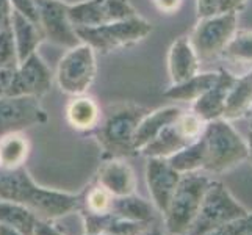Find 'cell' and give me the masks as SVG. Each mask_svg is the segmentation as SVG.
<instances>
[{
	"label": "cell",
	"instance_id": "cell-1",
	"mask_svg": "<svg viewBox=\"0 0 252 235\" xmlns=\"http://www.w3.org/2000/svg\"><path fill=\"white\" fill-rule=\"evenodd\" d=\"M0 199L27 207L41 221H55L80 208V198L38 185L24 167L0 169Z\"/></svg>",
	"mask_w": 252,
	"mask_h": 235
},
{
	"label": "cell",
	"instance_id": "cell-2",
	"mask_svg": "<svg viewBox=\"0 0 252 235\" xmlns=\"http://www.w3.org/2000/svg\"><path fill=\"white\" fill-rule=\"evenodd\" d=\"M205 165L204 171L224 172L249 159L248 143L227 119L207 123L204 130Z\"/></svg>",
	"mask_w": 252,
	"mask_h": 235
},
{
	"label": "cell",
	"instance_id": "cell-3",
	"mask_svg": "<svg viewBox=\"0 0 252 235\" xmlns=\"http://www.w3.org/2000/svg\"><path fill=\"white\" fill-rule=\"evenodd\" d=\"M147 111L136 103H118L110 108L97 132V140L107 159H124L136 154L133 135Z\"/></svg>",
	"mask_w": 252,
	"mask_h": 235
},
{
	"label": "cell",
	"instance_id": "cell-4",
	"mask_svg": "<svg viewBox=\"0 0 252 235\" xmlns=\"http://www.w3.org/2000/svg\"><path fill=\"white\" fill-rule=\"evenodd\" d=\"M210 179L199 172L182 174L164 216V228L171 235H185L194 223Z\"/></svg>",
	"mask_w": 252,
	"mask_h": 235
},
{
	"label": "cell",
	"instance_id": "cell-5",
	"mask_svg": "<svg viewBox=\"0 0 252 235\" xmlns=\"http://www.w3.org/2000/svg\"><path fill=\"white\" fill-rule=\"evenodd\" d=\"M82 42L88 44L94 52L110 54L141 42L152 33V24L140 14L128 19L103 24L99 27L75 29Z\"/></svg>",
	"mask_w": 252,
	"mask_h": 235
},
{
	"label": "cell",
	"instance_id": "cell-6",
	"mask_svg": "<svg viewBox=\"0 0 252 235\" xmlns=\"http://www.w3.org/2000/svg\"><path fill=\"white\" fill-rule=\"evenodd\" d=\"M246 213L249 212L232 196L224 184L212 180L205 191L196 220L185 235H205L225 223L245 216Z\"/></svg>",
	"mask_w": 252,
	"mask_h": 235
},
{
	"label": "cell",
	"instance_id": "cell-7",
	"mask_svg": "<svg viewBox=\"0 0 252 235\" xmlns=\"http://www.w3.org/2000/svg\"><path fill=\"white\" fill-rule=\"evenodd\" d=\"M238 30L237 13H215L212 16L199 17L189 41L201 62H208L221 57L222 50Z\"/></svg>",
	"mask_w": 252,
	"mask_h": 235
},
{
	"label": "cell",
	"instance_id": "cell-8",
	"mask_svg": "<svg viewBox=\"0 0 252 235\" xmlns=\"http://www.w3.org/2000/svg\"><path fill=\"white\" fill-rule=\"evenodd\" d=\"M97 72L95 52L85 42H80L66 50L63 58L60 60L55 80L64 94L82 96L86 94Z\"/></svg>",
	"mask_w": 252,
	"mask_h": 235
},
{
	"label": "cell",
	"instance_id": "cell-9",
	"mask_svg": "<svg viewBox=\"0 0 252 235\" xmlns=\"http://www.w3.org/2000/svg\"><path fill=\"white\" fill-rule=\"evenodd\" d=\"M67 14L75 29L99 27L136 16L130 0H83L67 6Z\"/></svg>",
	"mask_w": 252,
	"mask_h": 235
},
{
	"label": "cell",
	"instance_id": "cell-10",
	"mask_svg": "<svg viewBox=\"0 0 252 235\" xmlns=\"http://www.w3.org/2000/svg\"><path fill=\"white\" fill-rule=\"evenodd\" d=\"M47 123V113L38 98L3 96L0 98V136Z\"/></svg>",
	"mask_w": 252,
	"mask_h": 235
},
{
	"label": "cell",
	"instance_id": "cell-11",
	"mask_svg": "<svg viewBox=\"0 0 252 235\" xmlns=\"http://www.w3.org/2000/svg\"><path fill=\"white\" fill-rule=\"evenodd\" d=\"M39 27L44 38L64 49L80 44V38L67 14L69 3L63 0H36Z\"/></svg>",
	"mask_w": 252,
	"mask_h": 235
},
{
	"label": "cell",
	"instance_id": "cell-12",
	"mask_svg": "<svg viewBox=\"0 0 252 235\" xmlns=\"http://www.w3.org/2000/svg\"><path fill=\"white\" fill-rule=\"evenodd\" d=\"M52 83H54V74L36 52L25 62L17 65L6 96H32L41 99L50 91Z\"/></svg>",
	"mask_w": 252,
	"mask_h": 235
},
{
	"label": "cell",
	"instance_id": "cell-13",
	"mask_svg": "<svg viewBox=\"0 0 252 235\" xmlns=\"http://www.w3.org/2000/svg\"><path fill=\"white\" fill-rule=\"evenodd\" d=\"M182 174L174 169L168 159H147L146 165V184L154 207L160 213L166 212L169 201L176 191Z\"/></svg>",
	"mask_w": 252,
	"mask_h": 235
},
{
	"label": "cell",
	"instance_id": "cell-14",
	"mask_svg": "<svg viewBox=\"0 0 252 235\" xmlns=\"http://www.w3.org/2000/svg\"><path fill=\"white\" fill-rule=\"evenodd\" d=\"M235 78L237 75L225 71V69L220 71L218 80H216L201 98L191 103V111H194L199 118H202L205 121V123L222 118L225 99H227V94L232 88L233 82H235Z\"/></svg>",
	"mask_w": 252,
	"mask_h": 235
},
{
	"label": "cell",
	"instance_id": "cell-15",
	"mask_svg": "<svg viewBox=\"0 0 252 235\" xmlns=\"http://www.w3.org/2000/svg\"><path fill=\"white\" fill-rule=\"evenodd\" d=\"M97 185L105 188L113 198L133 195L136 190L135 172L123 159H108L97 171Z\"/></svg>",
	"mask_w": 252,
	"mask_h": 235
},
{
	"label": "cell",
	"instance_id": "cell-16",
	"mask_svg": "<svg viewBox=\"0 0 252 235\" xmlns=\"http://www.w3.org/2000/svg\"><path fill=\"white\" fill-rule=\"evenodd\" d=\"M201 69L196 50L188 36H180L172 42L168 52V72L171 85L188 80Z\"/></svg>",
	"mask_w": 252,
	"mask_h": 235
},
{
	"label": "cell",
	"instance_id": "cell-17",
	"mask_svg": "<svg viewBox=\"0 0 252 235\" xmlns=\"http://www.w3.org/2000/svg\"><path fill=\"white\" fill-rule=\"evenodd\" d=\"M83 218V234L85 235H97V234H110V235H141L147 231L151 224L133 223L116 216L115 213H93L88 210H82Z\"/></svg>",
	"mask_w": 252,
	"mask_h": 235
},
{
	"label": "cell",
	"instance_id": "cell-18",
	"mask_svg": "<svg viewBox=\"0 0 252 235\" xmlns=\"http://www.w3.org/2000/svg\"><path fill=\"white\" fill-rule=\"evenodd\" d=\"M182 113V108L176 105L161 107L154 111H147L146 116L140 121L135 135H133V149L135 152H140L143 147L149 144L154 138H157L158 134L164 127L172 124Z\"/></svg>",
	"mask_w": 252,
	"mask_h": 235
},
{
	"label": "cell",
	"instance_id": "cell-19",
	"mask_svg": "<svg viewBox=\"0 0 252 235\" xmlns=\"http://www.w3.org/2000/svg\"><path fill=\"white\" fill-rule=\"evenodd\" d=\"M11 32H13L14 46H16L19 63L25 62V60L32 57L33 54H36L38 47L42 44V41L46 39L39 24L33 22L14 11L11 14Z\"/></svg>",
	"mask_w": 252,
	"mask_h": 235
},
{
	"label": "cell",
	"instance_id": "cell-20",
	"mask_svg": "<svg viewBox=\"0 0 252 235\" xmlns=\"http://www.w3.org/2000/svg\"><path fill=\"white\" fill-rule=\"evenodd\" d=\"M100 115L97 102L86 94L74 96L66 105V119L69 126L80 132H88L97 127Z\"/></svg>",
	"mask_w": 252,
	"mask_h": 235
},
{
	"label": "cell",
	"instance_id": "cell-21",
	"mask_svg": "<svg viewBox=\"0 0 252 235\" xmlns=\"http://www.w3.org/2000/svg\"><path fill=\"white\" fill-rule=\"evenodd\" d=\"M252 110V71L237 77L225 99L222 119L233 121L246 116Z\"/></svg>",
	"mask_w": 252,
	"mask_h": 235
},
{
	"label": "cell",
	"instance_id": "cell-22",
	"mask_svg": "<svg viewBox=\"0 0 252 235\" xmlns=\"http://www.w3.org/2000/svg\"><path fill=\"white\" fill-rule=\"evenodd\" d=\"M218 75H220V71L197 72L196 75L189 77L185 82L171 85L169 88L164 91V98H168L171 101L193 103L196 99L201 98V96L210 88L216 80H218Z\"/></svg>",
	"mask_w": 252,
	"mask_h": 235
},
{
	"label": "cell",
	"instance_id": "cell-23",
	"mask_svg": "<svg viewBox=\"0 0 252 235\" xmlns=\"http://www.w3.org/2000/svg\"><path fill=\"white\" fill-rule=\"evenodd\" d=\"M188 144H191V141L180 134V130L176 126V121H174L172 124L164 127L158 134V136L154 138L140 152L144 157H147V159H151V157H155V159H169L171 155L182 151Z\"/></svg>",
	"mask_w": 252,
	"mask_h": 235
},
{
	"label": "cell",
	"instance_id": "cell-24",
	"mask_svg": "<svg viewBox=\"0 0 252 235\" xmlns=\"http://www.w3.org/2000/svg\"><path fill=\"white\" fill-rule=\"evenodd\" d=\"M111 213L127 221L133 223H144L151 224L154 221V204H151L146 199L133 195L113 198L111 201Z\"/></svg>",
	"mask_w": 252,
	"mask_h": 235
},
{
	"label": "cell",
	"instance_id": "cell-25",
	"mask_svg": "<svg viewBox=\"0 0 252 235\" xmlns=\"http://www.w3.org/2000/svg\"><path fill=\"white\" fill-rule=\"evenodd\" d=\"M41 220L27 207L13 201L0 199V224L14 229L22 235H33Z\"/></svg>",
	"mask_w": 252,
	"mask_h": 235
},
{
	"label": "cell",
	"instance_id": "cell-26",
	"mask_svg": "<svg viewBox=\"0 0 252 235\" xmlns=\"http://www.w3.org/2000/svg\"><path fill=\"white\" fill-rule=\"evenodd\" d=\"M29 152V140L22 134L0 136V169H17L24 167Z\"/></svg>",
	"mask_w": 252,
	"mask_h": 235
},
{
	"label": "cell",
	"instance_id": "cell-27",
	"mask_svg": "<svg viewBox=\"0 0 252 235\" xmlns=\"http://www.w3.org/2000/svg\"><path fill=\"white\" fill-rule=\"evenodd\" d=\"M169 165L180 174L199 172L205 165V141L204 136L185 146L184 149L176 152L168 159Z\"/></svg>",
	"mask_w": 252,
	"mask_h": 235
},
{
	"label": "cell",
	"instance_id": "cell-28",
	"mask_svg": "<svg viewBox=\"0 0 252 235\" xmlns=\"http://www.w3.org/2000/svg\"><path fill=\"white\" fill-rule=\"evenodd\" d=\"M221 57L233 65L249 67L252 71V30H237Z\"/></svg>",
	"mask_w": 252,
	"mask_h": 235
},
{
	"label": "cell",
	"instance_id": "cell-29",
	"mask_svg": "<svg viewBox=\"0 0 252 235\" xmlns=\"http://www.w3.org/2000/svg\"><path fill=\"white\" fill-rule=\"evenodd\" d=\"M113 196L108 193L105 188L95 184L86 191L85 199H83V210H88L93 213H107L111 208Z\"/></svg>",
	"mask_w": 252,
	"mask_h": 235
},
{
	"label": "cell",
	"instance_id": "cell-30",
	"mask_svg": "<svg viewBox=\"0 0 252 235\" xmlns=\"http://www.w3.org/2000/svg\"><path fill=\"white\" fill-rule=\"evenodd\" d=\"M176 126L180 130V134L193 143L197 138L202 136L207 123L202 118H199L194 111H187V113L182 111L180 116L176 119Z\"/></svg>",
	"mask_w": 252,
	"mask_h": 235
},
{
	"label": "cell",
	"instance_id": "cell-31",
	"mask_svg": "<svg viewBox=\"0 0 252 235\" xmlns=\"http://www.w3.org/2000/svg\"><path fill=\"white\" fill-rule=\"evenodd\" d=\"M19 65L11 27L0 32V69H10Z\"/></svg>",
	"mask_w": 252,
	"mask_h": 235
},
{
	"label": "cell",
	"instance_id": "cell-32",
	"mask_svg": "<svg viewBox=\"0 0 252 235\" xmlns=\"http://www.w3.org/2000/svg\"><path fill=\"white\" fill-rule=\"evenodd\" d=\"M205 235H252V213L249 212L245 216L225 223L221 228Z\"/></svg>",
	"mask_w": 252,
	"mask_h": 235
},
{
	"label": "cell",
	"instance_id": "cell-33",
	"mask_svg": "<svg viewBox=\"0 0 252 235\" xmlns=\"http://www.w3.org/2000/svg\"><path fill=\"white\" fill-rule=\"evenodd\" d=\"M10 5L14 13H19L21 16L27 17V19L39 24L36 0H10Z\"/></svg>",
	"mask_w": 252,
	"mask_h": 235
},
{
	"label": "cell",
	"instance_id": "cell-34",
	"mask_svg": "<svg viewBox=\"0 0 252 235\" xmlns=\"http://www.w3.org/2000/svg\"><path fill=\"white\" fill-rule=\"evenodd\" d=\"M11 14L13 8L10 5V0H0V32L11 27Z\"/></svg>",
	"mask_w": 252,
	"mask_h": 235
},
{
	"label": "cell",
	"instance_id": "cell-35",
	"mask_svg": "<svg viewBox=\"0 0 252 235\" xmlns=\"http://www.w3.org/2000/svg\"><path fill=\"white\" fill-rule=\"evenodd\" d=\"M220 0H197V16L205 17L218 13Z\"/></svg>",
	"mask_w": 252,
	"mask_h": 235
},
{
	"label": "cell",
	"instance_id": "cell-36",
	"mask_svg": "<svg viewBox=\"0 0 252 235\" xmlns=\"http://www.w3.org/2000/svg\"><path fill=\"white\" fill-rule=\"evenodd\" d=\"M154 3L158 8V11L164 14H174L180 10L184 0H154Z\"/></svg>",
	"mask_w": 252,
	"mask_h": 235
},
{
	"label": "cell",
	"instance_id": "cell-37",
	"mask_svg": "<svg viewBox=\"0 0 252 235\" xmlns=\"http://www.w3.org/2000/svg\"><path fill=\"white\" fill-rule=\"evenodd\" d=\"M248 0H220L218 13H237L243 10Z\"/></svg>",
	"mask_w": 252,
	"mask_h": 235
},
{
	"label": "cell",
	"instance_id": "cell-38",
	"mask_svg": "<svg viewBox=\"0 0 252 235\" xmlns=\"http://www.w3.org/2000/svg\"><path fill=\"white\" fill-rule=\"evenodd\" d=\"M33 235H64V234L60 232L55 226L52 224V221H39Z\"/></svg>",
	"mask_w": 252,
	"mask_h": 235
},
{
	"label": "cell",
	"instance_id": "cell-39",
	"mask_svg": "<svg viewBox=\"0 0 252 235\" xmlns=\"http://www.w3.org/2000/svg\"><path fill=\"white\" fill-rule=\"evenodd\" d=\"M0 235H22V234H19L14 229H10V228H6V226L0 224Z\"/></svg>",
	"mask_w": 252,
	"mask_h": 235
},
{
	"label": "cell",
	"instance_id": "cell-40",
	"mask_svg": "<svg viewBox=\"0 0 252 235\" xmlns=\"http://www.w3.org/2000/svg\"><path fill=\"white\" fill-rule=\"evenodd\" d=\"M248 149H249V159L252 162V123H251V127H249V132H248Z\"/></svg>",
	"mask_w": 252,
	"mask_h": 235
},
{
	"label": "cell",
	"instance_id": "cell-41",
	"mask_svg": "<svg viewBox=\"0 0 252 235\" xmlns=\"http://www.w3.org/2000/svg\"><path fill=\"white\" fill-rule=\"evenodd\" d=\"M146 235H164V232L160 228H157V226H152V228L149 226L146 231Z\"/></svg>",
	"mask_w": 252,
	"mask_h": 235
},
{
	"label": "cell",
	"instance_id": "cell-42",
	"mask_svg": "<svg viewBox=\"0 0 252 235\" xmlns=\"http://www.w3.org/2000/svg\"><path fill=\"white\" fill-rule=\"evenodd\" d=\"M85 235V234H83ZM97 235H110V234H97Z\"/></svg>",
	"mask_w": 252,
	"mask_h": 235
}]
</instances>
